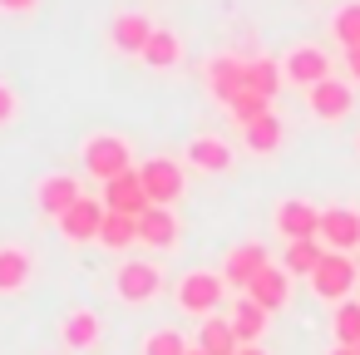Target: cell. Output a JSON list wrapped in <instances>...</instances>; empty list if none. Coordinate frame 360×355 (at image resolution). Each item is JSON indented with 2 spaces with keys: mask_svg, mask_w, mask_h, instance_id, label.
<instances>
[{
  "mask_svg": "<svg viewBox=\"0 0 360 355\" xmlns=\"http://www.w3.org/2000/svg\"><path fill=\"white\" fill-rule=\"evenodd\" d=\"M79 158H84V173L99 178V183H109V178H119V173L134 168V148H129V138H119V134H89Z\"/></svg>",
  "mask_w": 360,
  "mask_h": 355,
  "instance_id": "1",
  "label": "cell"
},
{
  "mask_svg": "<svg viewBox=\"0 0 360 355\" xmlns=\"http://www.w3.org/2000/svg\"><path fill=\"white\" fill-rule=\"evenodd\" d=\"M306 281H311V291H316L321 301H350V291H355V281H360V266H355L350 252H326L321 266H316Z\"/></svg>",
  "mask_w": 360,
  "mask_h": 355,
  "instance_id": "2",
  "label": "cell"
},
{
  "mask_svg": "<svg viewBox=\"0 0 360 355\" xmlns=\"http://www.w3.org/2000/svg\"><path fill=\"white\" fill-rule=\"evenodd\" d=\"M222 291H227L222 271H188V276H178V311L212 316L222 306Z\"/></svg>",
  "mask_w": 360,
  "mask_h": 355,
  "instance_id": "3",
  "label": "cell"
},
{
  "mask_svg": "<svg viewBox=\"0 0 360 355\" xmlns=\"http://www.w3.org/2000/svg\"><path fill=\"white\" fill-rule=\"evenodd\" d=\"M139 178H143V193L153 207H173L183 198V163L178 158H143Z\"/></svg>",
  "mask_w": 360,
  "mask_h": 355,
  "instance_id": "4",
  "label": "cell"
},
{
  "mask_svg": "<svg viewBox=\"0 0 360 355\" xmlns=\"http://www.w3.org/2000/svg\"><path fill=\"white\" fill-rule=\"evenodd\" d=\"M281 79L296 84V89H311L321 79H330V55L321 45H296L286 60H281Z\"/></svg>",
  "mask_w": 360,
  "mask_h": 355,
  "instance_id": "5",
  "label": "cell"
},
{
  "mask_svg": "<svg viewBox=\"0 0 360 355\" xmlns=\"http://www.w3.org/2000/svg\"><path fill=\"white\" fill-rule=\"evenodd\" d=\"M114 291H119V301L143 306V301H153V296L163 291V271H158L153 262H124L119 276H114Z\"/></svg>",
  "mask_w": 360,
  "mask_h": 355,
  "instance_id": "6",
  "label": "cell"
},
{
  "mask_svg": "<svg viewBox=\"0 0 360 355\" xmlns=\"http://www.w3.org/2000/svg\"><path fill=\"white\" fill-rule=\"evenodd\" d=\"M79 198H84V183H79L75 173H45V178L35 183V207L50 212V217H65Z\"/></svg>",
  "mask_w": 360,
  "mask_h": 355,
  "instance_id": "7",
  "label": "cell"
},
{
  "mask_svg": "<svg viewBox=\"0 0 360 355\" xmlns=\"http://www.w3.org/2000/svg\"><path fill=\"white\" fill-rule=\"evenodd\" d=\"M316 237H321L326 252H350V257H355V247H360V212H350V207H326Z\"/></svg>",
  "mask_w": 360,
  "mask_h": 355,
  "instance_id": "8",
  "label": "cell"
},
{
  "mask_svg": "<svg viewBox=\"0 0 360 355\" xmlns=\"http://www.w3.org/2000/svg\"><path fill=\"white\" fill-rule=\"evenodd\" d=\"M306 104H311V114L321 119V124H335V119H345L350 114V104H355V94H350V84L345 79H321V84H311L306 89Z\"/></svg>",
  "mask_w": 360,
  "mask_h": 355,
  "instance_id": "9",
  "label": "cell"
},
{
  "mask_svg": "<svg viewBox=\"0 0 360 355\" xmlns=\"http://www.w3.org/2000/svg\"><path fill=\"white\" fill-rule=\"evenodd\" d=\"M207 89H212V99L232 104V99L247 89V60H237V55H217V60H207Z\"/></svg>",
  "mask_w": 360,
  "mask_h": 355,
  "instance_id": "10",
  "label": "cell"
},
{
  "mask_svg": "<svg viewBox=\"0 0 360 355\" xmlns=\"http://www.w3.org/2000/svg\"><path fill=\"white\" fill-rule=\"evenodd\" d=\"M183 158H188L198 173H227V168H232V143L217 138V134H193L188 148H183Z\"/></svg>",
  "mask_w": 360,
  "mask_h": 355,
  "instance_id": "11",
  "label": "cell"
},
{
  "mask_svg": "<svg viewBox=\"0 0 360 355\" xmlns=\"http://www.w3.org/2000/svg\"><path fill=\"white\" fill-rule=\"evenodd\" d=\"M104 207H109V212H129V217H139V212L148 207V193H143L139 168H129V173H119V178L104 183Z\"/></svg>",
  "mask_w": 360,
  "mask_h": 355,
  "instance_id": "12",
  "label": "cell"
},
{
  "mask_svg": "<svg viewBox=\"0 0 360 355\" xmlns=\"http://www.w3.org/2000/svg\"><path fill=\"white\" fill-rule=\"evenodd\" d=\"M60 222V237L65 242H94L99 237V222H104V202L99 198H79L65 217H55Z\"/></svg>",
  "mask_w": 360,
  "mask_h": 355,
  "instance_id": "13",
  "label": "cell"
},
{
  "mask_svg": "<svg viewBox=\"0 0 360 355\" xmlns=\"http://www.w3.org/2000/svg\"><path fill=\"white\" fill-rule=\"evenodd\" d=\"M276 232H281L286 242L316 237V232H321V212H316L306 198H286V202L276 207Z\"/></svg>",
  "mask_w": 360,
  "mask_h": 355,
  "instance_id": "14",
  "label": "cell"
},
{
  "mask_svg": "<svg viewBox=\"0 0 360 355\" xmlns=\"http://www.w3.org/2000/svg\"><path fill=\"white\" fill-rule=\"evenodd\" d=\"M262 266H271L266 247H257V242H247V247H232V252H227V262H222V281L247 291V286L257 281V271H262Z\"/></svg>",
  "mask_w": 360,
  "mask_h": 355,
  "instance_id": "15",
  "label": "cell"
},
{
  "mask_svg": "<svg viewBox=\"0 0 360 355\" xmlns=\"http://www.w3.org/2000/svg\"><path fill=\"white\" fill-rule=\"evenodd\" d=\"M139 242H148V247H158V252H173L178 247V217H173V207H143L139 212Z\"/></svg>",
  "mask_w": 360,
  "mask_h": 355,
  "instance_id": "16",
  "label": "cell"
},
{
  "mask_svg": "<svg viewBox=\"0 0 360 355\" xmlns=\"http://www.w3.org/2000/svg\"><path fill=\"white\" fill-rule=\"evenodd\" d=\"M247 296H252L262 311H281V306L291 301V271H286V266H262L257 281L247 286Z\"/></svg>",
  "mask_w": 360,
  "mask_h": 355,
  "instance_id": "17",
  "label": "cell"
},
{
  "mask_svg": "<svg viewBox=\"0 0 360 355\" xmlns=\"http://www.w3.org/2000/svg\"><path fill=\"white\" fill-rule=\"evenodd\" d=\"M148 35H153V20L139 15V11H124V15H114V25H109V40H114L119 55H143Z\"/></svg>",
  "mask_w": 360,
  "mask_h": 355,
  "instance_id": "18",
  "label": "cell"
},
{
  "mask_svg": "<svg viewBox=\"0 0 360 355\" xmlns=\"http://www.w3.org/2000/svg\"><path fill=\"white\" fill-rule=\"evenodd\" d=\"M99 335H104V325H99V316H94L89 306H75V311L60 321V340H65L70 350H94Z\"/></svg>",
  "mask_w": 360,
  "mask_h": 355,
  "instance_id": "19",
  "label": "cell"
},
{
  "mask_svg": "<svg viewBox=\"0 0 360 355\" xmlns=\"http://www.w3.org/2000/svg\"><path fill=\"white\" fill-rule=\"evenodd\" d=\"M30 276H35V257L25 247H0V296L25 291Z\"/></svg>",
  "mask_w": 360,
  "mask_h": 355,
  "instance_id": "20",
  "label": "cell"
},
{
  "mask_svg": "<svg viewBox=\"0 0 360 355\" xmlns=\"http://www.w3.org/2000/svg\"><path fill=\"white\" fill-rule=\"evenodd\" d=\"M139 60L153 65V70H178V65H183V40H178V30L153 25V35H148V45H143Z\"/></svg>",
  "mask_w": 360,
  "mask_h": 355,
  "instance_id": "21",
  "label": "cell"
},
{
  "mask_svg": "<svg viewBox=\"0 0 360 355\" xmlns=\"http://www.w3.org/2000/svg\"><path fill=\"white\" fill-rule=\"evenodd\" d=\"M198 350H202V355H237L242 340H237V330H232L227 316H207L202 330H198Z\"/></svg>",
  "mask_w": 360,
  "mask_h": 355,
  "instance_id": "22",
  "label": "cell"
},
{
  "mask_svg": "<svg viewBox=\"0 0 360 355\" xmlns=\"http://www.w3.org/2000/svg\"><path fill=\"white\" fill-rule=\"evenodd\" d=\"M94 242L109 247V252L134 247V242H139V217H129V212H109V207H104V222H99V237H94Z\"/></svg>",
  "mask_w": 360,
  "mask_h": 355,
  "instance_id": "23",
  "label": "cell"
},
{
  "mask_svg": "<svg viewBox=\"0 0 360 355\" xmlns=\"http://www.w3.org/2000/svg\"><path fill=\"white\" fill-rule=\"evenodd\" d=\"M242 138H247V148H252V153H276V148L286 143V124H281V119H276V109H271V114H262L257 124H247V129H242Z\"/></svg>",
  "mask_w": 360,
  "mask_h": 355,
  "instance_id": "24",
  "label": "cell"
},
{
  "mask_svg": "<svg viewBox=\"0 0 360 355\" xmlns=\"http://www.w3.org/2000/svg\"><path fill=\"white\" fill-rule=\"evenodd\" d=\"M266 316H271V311H262L252 296H242V301L232 306V316H227V321H232V330H237V340H242V345H257V340H262V330H266Z\"/></svg>",
  "mask_w": 360,
  "mask_h": 355,
  "instance_id": "25",
  "label": "cell"
},
{
  "mask_svg": "<svg viewBox=\"0 0 360 355\" xmlns=\"http://www.w3.org/2000/svg\"><path fill=\"white\" fill-rule=\"evenodd\" d=\"M321 257H326L321 237H301V242H286V252H281V266H286L291 276H311V271L321 266Z\"/></svg>",
  "mask_w": 360,
  "mask_h": 355,
  "instance_id": "26",
  "label": "cell"
},
{
  "mask_svg": "<svg viewBox=\"0 0 360 355\" xmlns=\"http://www.w3.org/2000/svg\"><path fill=\"white\" fill-rule=\"evenodd\" d=\"M330 40L340 50H355L360 45V0H345V6L330 15Z\"/></svg>",
  "mask_w": 360,
  "mask_h": 355,
  "instance_id": "27",
  "label": "cell"
},
{
  "mask_svg": "<svg viewBox=\"0 0 360 355\" xmlns=\"http://www.w3.org/2000/svg\"><path fill=\"white\" fill-rule=\"evenodd\" d=\"M281 84H286V79H281V60H247V89L276 99Z\"/></svg>",
  "mask_w": 360,
  "mask_h": 355,
  "instance_id": "28",
  "label": "cell"
},
{
  "mask_svg": "<svg viewBox=\"0 0 360 355\" xmlns=\"http://www.w3.org/2000/svg\"><path fill=\"white\" fill-rule=\"evenodd\" d=\"M330 330H335V345H360V301H335Z\"/></svg>",
  "mask_w": 360,
  "mask_h": 355,
  "instance_id": "29",
  "label": "cell"
},
{
  "mask_svg": "<svg viewBox=\"0 0 360 355\" xmlns=\"http://www.w3.org/2000/svg\"><path fill=\"white\" fill-rule=\"evenodd\" d=\"M227 114H232V119L247 129V124H257L262 114H271V99H266V94H257V89H242V94L227 104Z\"/></svg>",
  "mask_w": 360,
  "mask_h": 355,
  "instance_id": "30",
  "label": "cell"
},
{
  "mask_svg": "<svg viewBox=\"0 0 360 355\" xmlns=\"http://www.w3.org/2000/svg\"><path fill=\"white\" fill-rule=\"evenodd\" d=\"M143 355H188V340L178 330H153L143 335Z\"/></svg>",
  "mask_w": 360,
  "mask_h": 355,
  "instance_id": "31",
  "label": "cell"
},
{
  "mask_svg": "<svg viewBox=\"0 0 360 355\" xmlns=\"http://www.w3.org/2000/svg\"><path fill=\"white\" fill-rule=\"evenodd\" d=\"M15 114H20V99H15V89L0 79V129L6 124H15Z\"/></svg>",
  "mask_w": 360,
  "mask_h": 355,
  "instance_id": "32",
  "label": "cell"
},
{
  "mask_svg": "<svg viewBox=\"0 0 360 355\" xmlns=\"http://www.w3.org/2000/svg\"><path fill=\"white\" fill-rule=\"evenodd\" d=\"M0 11H6V15H35L40 0H0Z\"/></svg>",
  "mask_w": 360,
  "mask_h": 355,
  "instance_id": "33",
  "label": "cell"
},
{
  "mask_svg": "<svg viewBox=\"0 0 360 355\" xmlns=\"http://www.w3.org/2000/svg\"><path fill=\"white\" fill-rule=\"evenodd\" d=\"M345 70H350V79H360V45L345 50Z\"/></svg>",
  "mask_w": 360,
  "mask_h": 355,
  "instance_id": "34",
  "label": "cell"
},
{
  "mask_svg": "<svg viewBox=\"0 0 360 355\" xmlns=\"http://www.w3.org/2000/svg\"><path fill=\"white\" fill-rule=\"evenodd\" d=\"M237 355H266V350H262V345H242Z\"/></svg>",
  "mask_w": 360,
  "mask_h": 355,
  "instance_id": "35",
  "label": "cell"
},
{
  "mask_svg": "<svg viewBox=\"0 0 360 355\" xmlns=\"http://www.w3.org/2000/svg\"><path fill=\"white\" fill-rule=\"evenodd\" d=\"M330 355H360V350H355V345H335Z\"/></svg>",
  "mask_w": 360,
  "mask_h": 355,
  "instance_id": "36",
  "label": "cell"
},
{
  "mask_svg": "<svg viewBox=\"0 0 360 355\" xmlns=\"http://www.w3.org/2000/svg\"><path fill=\"white\" fill-rule=\"evenodd\" d=\"M188 355H202V350H198V345H188Z\"/></svg>",
  "mask_w": 360,
  "mask_h": 355,
  "instance_id": "37",
  "label": "cell"
},
{
  "mask_svg": "<svg viewBox=\"0 0 360 355\" xmlns=\"http://www.w3.org/2000/svg\"><path fill=\"white\" fill-rule=\"evenodd\" d=\"M355 350H360V345H355Z\"/></svg>",
  "mask_w": 360,
  "mask_h": 355,
  "instance_id": "38",
  "label": "cell"
}]
</instances>
